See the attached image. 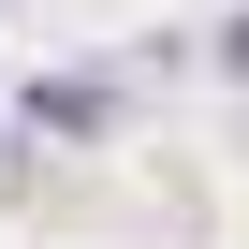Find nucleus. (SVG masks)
I'll use <instances>...</instances> for the list:
<instances>
[{"mask_svg":"<svg viewBox=\"0 0 249 249\" xmlns=\"http://www.w3.org/2000/svg\"><path fill=\"white\" fill-rule=\"evenodd\" d=\"M30 132H103V88H30Z\"/></svg>","mask_w":249,"mask_h":249,"instance_id":"nucleus-1","label":"nucleus"},{"mask_svg":"<svg viewBox=\"0 0 249 249\" xmlns=\"http://www.w3.org/2000/svg\"><path fill=\"white\" fill-rule=\"evenodd\" d=\"M220 59H234V73H249V15H234V30H220Z\"/></svg>","mask_w":249,"mask_h":249,"instance_id":"nucleus-2","label":"nucleus"}]
</instances>
